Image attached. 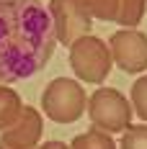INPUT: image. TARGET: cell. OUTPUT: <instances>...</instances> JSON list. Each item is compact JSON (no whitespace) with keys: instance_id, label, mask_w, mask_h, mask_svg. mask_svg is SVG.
Here are the masks:
<instances>
[{"instance_id":"obj_6","label":"cell","mask_w":147,"mask_h":149,"mask_svg":"<svg viewBox=\"0 0 147 149\" xmlns=\"http://www.w3.org/2000/svg\"><path fill=\"white\" fill-rule=\"evenodd\" d=\"M111 59L127 74H142L147 70V33L134 29H121L108 39Z\"/></svg>"},{"instance_id":"obj_14","label":"cell","mask_w":147,"mask_h":149,"mask_svg":"<svg viewBox=\"0 0 147 149\" xmlns=\"http://www.w3.org/2000/svg\"><path fill=\"white\" fill-rule=\"evenodd\" d=\"M36 149H70L65 141H44L41 147H36Z\"/></svg>"},{"instance_id":"obj_9","label":"cell","mask_w":147,"mask_h":149,"mask_svg":"<svg viewBox=\"0 0 147 149\" xmlns=\"http://www.w3.org/2000/svg\"><path fill=\"white\" fill-rule=\"evenodd\" d=\"M145 5H147V0H119L116 23H121L124 29L139 26L142 18H145Z\"/></svg>"},{"instance_id":"obj_7","label":"cell","mask_w":147,"mask_h":149,"mask_svg":"<svg viewBox=\"0 0 147 149\" xmlns=\"http://www.w3.org/2000/svg\"><path fill=\"white\" fill-rule=\"evenodd\" d=\"M41 134H44L41 113L34 105H23L21 108V116L13 121V126H8L3 131L0 144L3 147H11V149H36Z\"/></svg>"},{"instance_id":"obj_5","label":"cell","mask_w":147,"mask_h":149,"mask_svg":"<svg viewBox=\"0 0 147 149\" xmlns=\"http://www.w3.org/2000/svg\"><path fill=\"white\" fill-rule=\"evenodd\" d=\"M46 10L52 15L54 36L62 46H72L77 39L90 33L93 18L83 0H49Z\"/></svg>"},{"instance_id":"obj_15","label":"cell","mask_w":147,"mask_h":149,"mask_svg":"<svg viewBox=\"0 0 147 149\" xmlns=\"http://www.w3.org/2000/svg\"><path fill=\"white\" fill-rule=\"evenodd\" d=\"M0 149H11V147H3V144H0Z\"/></svg>"},{"instance_id":"obj_12","label":"cell","mask_w":147,"mask_h":149,"mask_svg":"<svg viewBox=\"0 0 147 149\" xmlns=\"http://www.w3.org/2000/svg\"><path fill=\"white\" fill-rule=\"evenodd\" d=\"M121 149H147V126L139 123V126H127L121 131Z\"/></svg>"},{"instance_id":"obj_2","label":"cell","mask_w":147,"mask_h":149,"mask_svg":"<svg viewBox=\"0 0 147 149\" xmlns=\"http://www.w3.org/2000/svg\"><path fill=\"white\" fill-rule=\"evenodd\" d=\"M85 105H88V93L77 80H70V77L52 80L41 93V108L57 123H75L83 116Z\"/></svg>"},{"instance_id":"obj_13","label":"cell","mask_w":147,"mask_h":149,"mask_svg":"<svg viewBox=\"0 0 147 149\" xmlns=\"http://www.w3.org/2000/svg\"><path fill=\"white\" fill-rule=\"evenodd\" d=\"M132 105L137 111V116L147 121V74H142L139 80H134L132 85Z\"/></svg>"},{"instance_id":"obj_11","label":"cell","mask_w":147,"mask_h":149,"mask_svg":"<svg viewBox=\"0 0 147 149\" xmlns=\"http://www.w3.org/2000/svg\"><path fill=\"white\" fill-rule=\"evenodd\" d=\"M85 8H88L90 18H98V21H116V10H119V0H83Z\"/></svg>"},{"instance_id":"obj_1","label":"cell","mask_w":147,"mask_h":149,"mask_svg":"<svg viewBox=\"0 0 147 149\" xmlns=\"http://www.w3.org/2000/svg\"><path fill=\"white\" fill-rule=\"evenodd\" d=\"M54 46L52 15L39 0H0V85L41 72Z\"/></svg>"},{"instance_id":"obj_4","label":"cell","mask_w":147,"mask_h":149,"mask_svg":"<svg viewBox=\"0 0 147 149\" xmlns=\"http://www.w3.org/2000/svg\"><path fill=\"white\" fill-rule=\"evenodd\" d=\"M111 64L114 59H111L108 44H103L98 36L88 33L70 46V67L83 82H93V85L103 82L111 72Z\"/></svg>"},{"instance_id":"obj_3","label":"cell","mask_w":147,"mask_h":149,"mask_svg":"<svg viewBox=\"0 0 147 149\" xmlns=\"http://www.w3.org/2000/svg\"><path fill=\"white\" fill-rule=\"evenodd\" d=\"M88 118L106 134H121L132 123V103L114 88H101L88 98Z\"/></svg>"},{"instance_id":"obj_10","label":"cell","mask_w":147,"mask_h":149,"mask_svg":"<svg viewBox=\"0 0 147 149\" xmlns=\"http://www.w3.org/2000/svg\"><path fill=\"white\" fill-rule=\"evenodd\" d=\"M70 149H116V144H114V139L106 134V131H101V129H88L85 134H77L72 139V144H70Z\"/></svg>"},{"instance_id":"obj_8","label":"cell","mask_w":147,"mask_h":149,"mask_svg":"<svg viewBox=\"0 0 147 149\" xmlns=\"http://www.w3.org/2000/svg\"><path fill=\"white\" fill-rule=\"evenodd\" d=\"M21 98L18 93L11 90L8 85H0V131H5L8 126H13V121L21 116Z\"/></svg>"}]
</instances>
